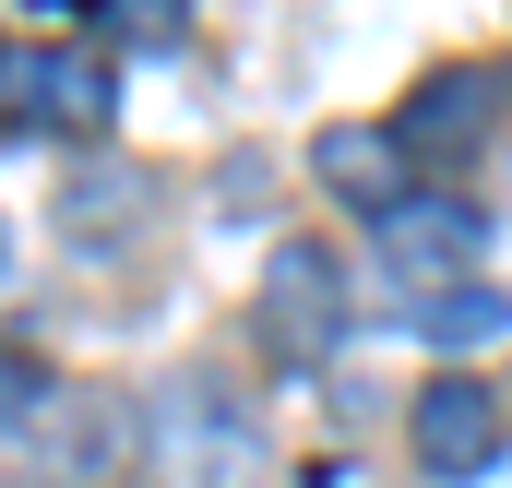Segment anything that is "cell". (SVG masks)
<instances>
[{"label": "cell", "instance_id": "cell-4", "mask_svg": "<svg viewBox=\"0 0 512 488\" xmlns=\"http://www.w3.org/2000/svg\"><path fill=\"white\" fill-rule=\"evenodd\" d=\"M489 131V72H441V84H417V108H405V143L417 155H465Z\"/></svg>", "mask_w": 512, "mask_h": 488}, {"label": "cell", "instance_id": "cell-3", "mask_svg": "<svg viewBox=\"0 0 512 488\" xmlns=\"http://www.w3.org/2000/svg\"><path fill=\"white\" fill-rule=\"evenodd\" d=\"M477 250H489V215H477V203H429V191H417V203L382 215V262L405 286H429V298H453V274H465Z\"/></svg>", "mask_w": 512, "mask_h": 488}, {"label": "cell", "instance_id": "cell-6", "mask_svg": "<svg viewBox=\"0 0 512 488\" xmlns=\"http://www.w3.org/2000/svg\"><path fill=\"white\" fill-rule=\"evenodd\" d=\"M322 179H334V191H358L370 215H393V203H417V191L393 179V143H382V131H322Z\"/></svg>", "mask_w": 512, "mask_h": 488}, {"label": "cell", "instance_id": "cell-5", "mask_svg": "<svg viewBox=\"0 0 512 488\" xmlns=\"http://www.w3.org/2000/svg\"><path fill=\"white\" fill-rule=\"evenodd\" d=\"M12 96H48V120H108V60L84 48H12Z\"/></svg>", "mask_w": 512, "mask_h": 488}, {"label": "cell", "instance_id": "cell-2", "mask_svg": "<svg viewBox=\"0 0 512 488\" xmlns=\"http://www.w3.org/2000/svg\"><path fill=\"white\" fill-rule=\"evenodd\" d=\"M405 441H417L429 477H489L501 465V393L489 381H429L417 417H405Z\"/></svg>", "mask_w": 512, "mask_h": 488}, {"label": "cell", "instance_id": "cell-1", "mask_svg": "<svg viewBox=\"0 0 512 488\" xmlns=\"http://www.w3.org/2000/svg\"><path fill=\"white\" fill-rule=\"evenodd\" d=\"M262 334H274L286 358H322V346L346 334V274H334V250L286 239L262 262Z\"/></svg>", "mask_w": 512, "mask_h": 488}, {"label": "cell", "instance_id": "cell-7", "mask_svg": "<svg viewBox=\"0 0 512 488\" xmlns=\"http://www.w3.org/2000/svg\"><path fill=\"white\" fill-rule=\"evenodd\" d=\"M417 334H429V346H489V334H512V298H489V286L417 298Z\"/></svg>", "mask_w": 512, "mask_h": 488}]
</instances>
